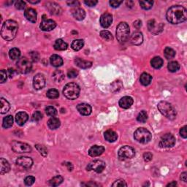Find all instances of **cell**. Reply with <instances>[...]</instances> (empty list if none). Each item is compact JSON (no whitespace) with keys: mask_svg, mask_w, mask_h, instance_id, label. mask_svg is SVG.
<instances>
[{"mask_svg":"<svg viewBox=\"0 0 187 187\" xmlns=\"http://www.w3.org/2000/svg\"><path fill=\"white\" fill-rule=\"evenodd\" d=\"M167 20L172 24H178L187 19V10L181 5L172 6L167 12Z\"/></svg>","mask_w":187,"mask_h":187,"instance_id":"1","label":"cell"},{"mask_svg":"<svg viewBox=\"0 0 187 187\" xmlns=\"http://www.w3.org/2000/svg\"><path fill=\"white\" fill-rule=\"evenodd\" d=\"M19 25L13 20H7L3 23L1 30V35L5 40L10 41L17 35Z\"/></svg>","mask_w":187,"mask_h":187,"instance_id":"2","label":"cell"},{"mask_svg":"<svg viewBox=\"0 0 187 187\" xmlns=\"http://www.w3.org/2000/svg\"><path fill=\"white\" fill-rule=\"evenodd\" d=\"M80 87L77 83H69L64 87L63 94L64 97L68 99H75L80 94Z\"/></svg>","mask_w":187,"mask_h":187,"instance_id":"3","label":"cell"},{"mask_svg":"<svg viewBox=\"0 0 187 187\" xmlns=\"http://www.w3.org/2000/svg\"><path fill=\"white\" fill-rule=\"evenodd\" d=\"M157 107H158L159 110L168 118L172 120V119L176 118V111L174 107L172 106V105L170 104L169 102L162 101V102H159Z\"/></svg>","mask_w":187,"mask_h":187,"instance_id":"4","label":"cell"},{"mask_svg":"<svg viewBox=\"0 0 187 187\" xmlns=\"http://www.w3.org/2000/svg\"><path fill=\"white\" fill-rule=\"evenodd\" d=\"M129 27L126 22H121L116 28V38L120 43H124L129 37Z\"/></svg>","mask_w":187,"mask_h":187,"instance_id":"5","label":"cell"},{"mask_svg":"<svg viewBox=\"0 0 187 187\" xmlns=\"http://www.w3.org/2000/svg\"><path fill=\"white\" fill-rule=\"evenodd\" d=\"M134 138L138 142L146 144L152 140V134L148 129L139 128L134 133Z\"/></svg>","mask_w":187,"mask_h":187,"instance_id":"6","label":"cell"},{"mask_svg":"<svg viewBox=\"0 0 187 187\" xmlns=\"http://www.w3.org/2000/svg\"><path fill=\"white\" fill-rule=\"evenodd\" d=\"M32 64L31 62L26 57L20 59L17 62V68L20 73L22 74H27L31 71Z\"/></svg>","mask_w":187,"mask_h":187,"instance_id":"7","label":"cell"},{"mask_svg":"<svg viewBox=\"0 0 187 187\" xmlns=\"http://www.w3.org/2000/svg\"><path fill=\"white\" fill-rule=\"evenodd\" d=\"M12 149L13 152L15 153H29L31 152V147L29 145L27 144V143L19 142V141H13L11 144Z\"/></svg>","mask_w":187,"mask_h":187,"instance_id":"8","label":"cell"},{"mask_svg":"<svg viewBox=\"0 0 187 187\" xmlns=\"http://www.w3.org/2000/svg\"><path fill=\"white\" fill-rule=\"evenodd\" d=\"M118 156L122 160L126 159H132L135 156V151L132 147L129 146H125L121 147L118 151Z\"/></svg>","mask_w":187,"mask_h":187,"instance_id":"9","label":"cell"},{"mask_svg":"<svg viewBox=\"0 0 187 187\" xmlns=\"http://www.w3.org/2000/svg\"><path fill=\"white\" fill-rule=\"evenodd\" d=\"M176 143V138L172 135L165 134L161 138L160 142V146L161 148H171L174 146Z\"/></svg>","mask_w":187,"mask_h":187,"instance_id":"10","label":"cell"},{"mask_svg":"<svg viewBox=\"0 0 187 187\" xmlns=\"http://www.w3.org/2000/svg\"><path fill=\"white\" fill-rule=\"evenodd\" d=\"M106 164L103 161L101 160H94L93 162L89 163L87 166V170H94L97 172H102L105 170Z\"/></svg>","mask_w":187,"mask_h":187,"instance_id":"11","label":"cell"},{"mask_svg":"<svg viewBox=\"0 0 187 187\" xmlns=\"http://www.w3.org/2000/svg\"><path fill=\"white\" fill-rule=\"evenodd\" d=\"M45 85V78L43 74H37L33 78V86L36 90L42 89Z\"/></svg>","mask_w":187,"mask_h":187,"instance_id":"12","label":"cell"},{"mask_svg":"<svg viewBox=\"0 0 187 187\" xmlns=\"http://www.w3.org/2000/svg\"><path fill=\"white\" fill-rule=\"evenodd\" d=\"M40 29L44 31H49L53 30L55 29V27H56V23L54 21L51 19H43L40 23Z\"/></svg>","mask_w":187,"mask_h":187,"instance_id":"13","label":"cell"},{"mask_svg":"<svg viewBox=\"0 0 187 187\" xmlns=\"http://www.w3.org/2000/svg\"><path fill=\"white\" fill-rule=\"evenodd\" d=\"M101 26L103 28H108L111 25L113 22V16L112 15L108 13H105L102 14L100 17V20H99Z\"/></svg>","mask_w":187,"mask_h":187,"instance_id":"14","label":"cell"},{"mask_svg":"<svg viewBox=\"0 0 187 187\" xmlns=\"http://www.w3.org/2000/svg\"><path fill=\"white\" fill-rule=\"evenodd\" d=\"M16 164L19 166L23 167L25 168H29L32 166L33 160L30 157L27 156H21L17 159Z\"/></svg>","mask_w":187,"mask_h":187,"instance_id":"15","label":"cell"},{"mask_svg":"<svg viewBox=\"0 0 187 187\" xmlns=\"http://www.w3.org/2000/svg\"><path fill=\"white\" fill-rule=\"evenodd\" d=\"M162 27L163 26L162 24H161V23H160V24H157L154 20H150L148 23V30L150 31L151 32L155 34V35L160 33V31H162L163 29Z\"/></svg>","mask_w":187,"mask_h":187,"instance_id":"16","label":"cell"},{"mask_svg":"<svg viewBox=\"0 0 187 187\" xmlns=\"http://www.w3.org/2000/svg\"><path fill=\"white\" fill-rule=\"evenodd\" d=\"M77 110L83 116H89V115L91 114L92 109H91V107L89 104L81 103V104L77 105Z\"/></svg>","mask_w":187,"mask_h":187,"instance_id":"17","label":"cell"},{"mask_svg":"<svg viewBox=\"0 0 187 187\" xmlns=\"http://www.w3.org/2000/svg\"><path fill=\"white\" fill-rule=\"evenodd\" d=\"M24 15L28 21L31 23H35L37 21V12L33 8H28L24 12Z\"/></svg>","mask_w":187,"mask_h":187,"instance_id":"18","label":"cell"},{"mask_svg":"<svg viewBox=\"0 0 187 187\" xmlns=\"http://www.w3.org/2000/svg\"><path fill=\"white\" fill-rule=\"evenodd\" d=\"M130 42L132 44L135 45H140L142 44L143 42V36L142 33L139 32V31L133 33L132 35L131 36Z\"/></svg>","mask_w":187,"mask_h":187,"instance_id":"19","label":"cell"},{"mask_svg":"<svg viewBox=\"0 0 187 187\" xmlns=\"http://www.w3.org/2000/svg\"><path fill=\"white\" fill-rule=\"evenodd\" d=\"M133 102H134V101H133V99L132 97L126 96L122 97V98L119 100V105H120V107H122V108L128 109L132 106Z\"/></svg>","mask_w":187,"mask_h":187,"instance_id":"20","label":"cell"},{"mask_svg":"<svg viewBox=\"0 0 187 187\" xmlns=\"http://www.w3.org/2000/svg\"><path fill=\"white\" fill-rule=\"evenodd\" d=\"M105 152V148L103 146H94L89 149V154L91 156L95 157L98 156L99 155L102 154L103 152Z\"/></svg>","mask_w":187,"mask_h":187,"instance_id":"21","label":"cell"},{"mask_svg":"<svg viewBox=\"0 0 187 187\" xmlns=\"http://www.w3.org/2000/svg\"><path fill=\"white\" fill-rule=\"evenodd\" d=\"M28 118H29V116L25 112H19L15 116V121H16V123L19 126L24 125L25 123L27 121Z\"/></svg>","mask_w":187,"mask_h":187,"instance_id":"22","label":"cell"},{"mask_svg":"<svg viewBox=\"0 0 187 187\" xmlns=\"http://www.w3.org/2000/svg\"><path fill=\"white\" fill-rule=\"evenodd\" d=\"M10 170V166L9 162L5 159H0V173L2 175L5 174L8 172Z\"/></svg>","mask_w":187,"mask_h":187,"instance_id":"23","label":"cell"},{"mask_svg":"<svg viewBox=\"0 0 187 187\" xmlns=\"http://www.w3.org/2000/svg\"><path fill=\"white\" fill-rule=\"evenodd\" d=\"M72 14H73V17L76 20H78V21H82L85 17V13L84 10L81 8H75L73 10Z\"/></svg>","mask_w":187,"mask_h":187,"instance_id":"24","label":"cell"},{"mask_svg":"<svg viewBox=\"0 0 187 187\" xmlns=\"http://www.w3.org/2000/svg\"><path fill=\"white\" fill-rule=\"evenodd\" d=\"M105 138L107 142L113 143L117 140L118 136H117L116 132H114L113 130H111V129H108V130H107L106 132H105Z\"/></svg>","mask_w":187,"mask_h":187,"instance_id":"25","label":"cell"},{"mask_svg":"<svg viewBox=\"0 0 187 187\" xmlns=\"http://www.w3.org/2000/svg\"><path fill=\"white\" fill-rule=\"evenodd\" d=\"M50 62H51V65L55 67H61L63 64V59H61V56L59 55L54 54L51 56V59H50Z\"/></svg>","mask_w":187,"mask_h":187,"instance_id":"26","label":"cell"},{"mask_svg":"<svg viewBox=\"0 0 187 187\" xmlns=\"http://www.w3.org/2000/svg\"><path fill=\"white\" fill-rule=\"evenodd\" d=\"M75 62L77 67H79L80 68L82 69L89 68V67H91V65H92V62H91V61L83 60V59H81L80 58H77L75 59Z\"/></svg>","mask_w":187,"mask_h":187,"instance_id":"27","label":"cell"},{"mask_svg":"<svg viewBox=\"0 0 187 187\" xmlns=\"http://www.w3.org/2000/svg\"><path fill=\"white\" fill-rule=\"evenodd\" d=\"M61 125L60 120L56 117H52L48 121V126L51 129H58Z\"/></svg>","mask_w":187,"mask_h":187,"instance_id":"28","label":"cell"},{"mask_svg":"<svg viewBox=\"0 0 187 187\" xmlns=\"http://www.w3.org/2000/svg\"><path fill=\"white\" fill-rule=\"evenodd\" d=\"M10 108V103L5 99L1 98L0 99V112L2 114H5V113L8 112Z\"/></svg>","mask_w":187,"mask_h":187,"instance_id":"29","label":"cell"},{"mask_svg":"<svg viewBox=\"0 0 187 187\" xmlns=\"http://www.w3.org/2000/svg\"><path fill=\"white\" fill-rule=\"evenodd\" d=\"M53 47H54V48L57 50V51H64V50L67 48L68 45L61 39H59L56 40Z\"/></svg>","mask_w":187,"mask_h":187,"instance_id":"30","label":"cell"},{"mask_svg":"<svg viewBox=\"0 0 187 187\" xmlns=\"http://www.w3.org/2000/svg\"><path fill=\"white\" fill-rule=\"evenodd\" d=\"M152 81V76L151 75H149L148 73H144L140 75V81L141 84L143 85H148L151 83Z\"/></svg>","mask_w":187,"mask_h":187,"instance_id":"31","label":"cell"},{"mask_svg":"<svg viewBox=\"0 0 187 187\" xmlns=\"http://www.w3.org/2000/svg\"><path fill=\"white\" fill-rule=\"evenodd\" d=\"M83 45H84V42H83V39H75V40L72 43L71 47H72V48L74 50V51H77L82 48L83 47Z\"/></svg>","mask_w":187,"mask_h":187,"instance_id":"32","label":"cell"},{"mask_svg":"<svg viewBox=\"0 0 187 187\" xmlns=\"http://www.w3.org/2000/svg\"><path fill=\"white\" fill-rule=\"evenodd\" d=\"M151 64H152V66L154 67V68L160 69L163 65V60L161 57L156 56L152 59V61H151Z\"/></svg>","mask_w":187,"mask_h":187,"instance_id":"33","label":"cell"},{"mask_svg":"<svg viewBox=\"0 0 187 187\" xmlns=\"http://www.w3.org/2000/svg\"><path fill=\"white\" fill-rule=\"evenodd\" d=\"M64 178L61 176H56L53 177L52 179L49 181V185L51 186H57L63 182Z\"/></svg>","mask_w":187,"mask_h":187,"instance_id":"34","label":"cell"},{"mask_svg":"<svg viewBox=\"0 0 187 187\" xmlns=\"http://www.w3.org/2000/svg\"><path fill=\"white\" fill-rule=\"evenodd\" d=\"M52 77L56 82L60 83L64 79V74L61 70H56L53 73Z\"/></svg>","mask_w":187,"mask_h":187,"instance_id":"35","label":"cell"},{"mask_svg":"<svg viewBox=\"0 0 187 187\" xmlns=\"http://www.w3.org/2000/svg\"><path fill=\"white\" fill-rule=\"evenodd\" d=\"M13 116H7L6 117H5L3 119V122H2V127L4 128L7 129L10 128V127H11L13 126Z\"/></svg>","mask_w":187,"mask_h":187,"instance_id":"36","label":"cell"},{"mask_svg":"<svg viewBox=\"0 0 187 187\" xmlns=\"http://www.w3.org/2000/svg\"><path fill=\"white\" fill-rule=\"evenodd\" d=\"M9 56L10 58L13 60H15V59H19L20 56H21V51L19 49L16 48H13L10 50L9 51Z\"/></svg>","mask_w":187,"mask_h":187,"instance_id":"37","label":"cell"},{"mask_svg":"<svg viewBox=\"0 0 187 187\" xmlns=\"http://www.w3.org/2000/svg\"><path fill=\"white\" fill-rule=\"evenodd\" d=\"M164 54L165 58L167 59H173L176 56V51H174L173 49L171 48L170 47H167L165 48L164 51Z\"/></svg>","mask_w":187,"mask_h":187,"instance_id":"38","label":"cell"},{"mask_svg":"<svg viewBox=\"0 0 187 187\" xmlns=\"http://www.w3.org/2000/svg\"><path fill=\"white\" fill-rule=\"evenodd\" d=\"M168 68L169 71L171 72V73H175V72H177L180 69V64L177 61H170L168 64Z\"/></svg>","mask_w":187,"mask_h":187,"instance_id":"39","label":"cell"},{"mask_svg":"<svg viewBox=\"0 0 187 187\" xmlns=\"http://www.w3.org/2000/svg\"><path fill=\"white\" fill-rule=\"evenodd\" d=\"M46 95L49 99H56L59 97V93L56 89H51L47 91Z\"/></svg>","mask_w":187,"mask_h":187,"instance_id":"40","label":"cell"},{"mask_svg":"<svg viewBox=\"0 0 187 187\" xmlns=\"http://www.w3.org/2000/svg\"><path fill=\"white\" fill-rule=\"evenodd\" d=\"M148 119V114L145 110H142L139 113L138 117H137V120L140 123H145Z\"/></svg>","mask_w":187,"mask_h":187,"instance_id":"41","label":"cell"},{"mask_svg":"<svg viewBox=\"0 0 187 187\" xmlns=\"http://www.w3.org/2000/svg\"><path fill=\"white\" fill-rule=\"evenodd\" d=\"M45 113H46L48 116L54 117L55 116H56L57 114V110L53 106H48L46 108H45Z\"/></svg>","mask_w":187,"mask_h":187,"instance_id":"42","label":"cell"},{"mask_svg":"<svg viewBox=\"0 0 187 187\" xmlns=\"http://www.w3.org/2000/svg\"><path fill=\"white\" fill-rule=\"evenodd\" d=\"M100 36L102 37L103 39H106L107 41H110L113 40V37L112 34H111L110 31H107V30H103L100 31Z\"/></svg>","mask_w":187,"mask_h":187,"instance_id":"43","label":"cell"},{"mask_svg":"<svg viewBox=\"0 0 187 187\" xmlns=\"http://www.w3.org/2000/svg\"><path fill=\"white\" fill-rule=\"evenodd\" d=\"M153 1H140V5L143 9L144 10H149L153 7Z\"/></svg>","mask_w":187,"mask_h":187,"instance_id":"44","label":"cell"},{"mask_svg":"<svg viewBox=\"0 0 187 187\" xmlns=\"http://www.w3.org/2000/svg\"><path fill=\"white\" fill-rule=\"evenodd\" d=\"M50 6V11H51V13L53 14H58L59 13V10H60V7H59V5H57L56 3L54 2H51L49 3Z\"/></svg>","mask_w":187,"mask_h":187,"instance_id":"45","label":"cell"},{"mask_svg":"<svg viewBox=\"0 0 187 187\" xmlns=\"http://www.w3.org/2000/svg\"><path fill=\"white\" fill-rule=\"evenodd\" d=\"M36 148L38 150V152L40 153V154L43 155V156H46L48 154V152H47V149L45 148V146H41V145H36Z\"/></svg>","mask_w":187,"mask_h":187,"instance_id":"46","label":"cell"},{"mask_svg":"<svg viewBox=\"0 0 187 187\" xmlns=\"http://www.w3.org/2000/svg\"><path fill=\"white\" fill-rule=\"evenodd\" d=\"M42 118H43V115H42V113L39 111H36L35 113H34L32 117H31L32 121H35V122L40 121Z\"/></svg>","mask_w":187,"mask_h":187,"instance_id":"47","label":"cell"},{"mask_svg":"<svg viewBox=\"0 0 187 187\" xmlns=\"http://www.w3.org/2000/svg\"><path fill=\"white\" fill-rule=\"evenodd\" d=\"M77 75H78V72L75 69H69L68 72H67V76L70 77V78H75V77L77 76Z\"/></svg>","mask_w":187,"mask_h":187,"instance_id":"48","label":"cell"},{"mask_svg":"<svg viewBox=\"0 0 187 187\" xmlns=\"http://www.w3.org/2000/svg\"><path fill=\"white\" fill-rule=\"evenodd\" d=\"M35 181V178L33 176H28L25 178L24 183L27 186H31Z\"/></svg>","mask_w":187,"mask_h":187,"instance_id":"49","label":"cell"},{"mask_svg":"<svg viewBox=\"0 0 187 187\" xmlns=\"http://www.w3.org/2000/svg\"><path fill=\"white\" fill-rule=\"evenodd\" d=\"M15 8L18 10H23L26 7V3L23 1L19 0V1L15 2Z\"/></svg>","mask_w":187,"mask_h":187,"instance_id":"50","label":"cell"},{"mask_svg":"<svg viewBox=\"0 0 187 187\" xmlns=\"http://www.w3.org/2000/svg\"><path fill=\"white\" fill-rule=\"evenodd\" d=\"M0 75H1V76H0V83H5L6 80H7V72H6L5 69H2L1 73H0Z\"/></svg>","mask_w":187,"mask_h":187,"instance_id":"51","label":"cell"},{"mask_svg":"<svg viewBox=\"0 0 187 187\" xmlns=\"http://www.w3.org/2000/svg\"><path fill=\"white\" fill-rule=\"evenodd\" d=\"M113 186H127V183L124 181V180H118L116 181H115L112 184Z\"/></svg>","mask_w":187,"mask_h":187,"instance_id":"52","label":"cell"},{"mask_svg":"<svg viewBox=\"0 0 187 187\" xmlns=\"http://www.w3.org/2000/svg\"><path fill=\"white\" fill-rule=\"evenodd\" d=\"M122 1H116V0H111L110 1V5L112 7H114V8H116V7H118L119 5L122 3Z\"/></svg>","mask_w":187,"mask_h":187,"instance_id":"53","label":"cell"},{"mask_svg":"<svg viewBox=\"0 0 187 187\" xmlns=\"http://www.w3.org/2000/svg\"><path fill=\"white\" fill-rule=\"evenodd\" d=\"M152 158H153V155L152 153L146 152L143 154V159H144V160L146 161V162H149V161L152 160Z\"/></svg>","mask_w":187,"mask_h":187,"instance_id":"54","label":"cell"},{"mask_svg":"<svg viewBox=\"0 0 187 187\" xmlns=\"http://www.w3.org/2000/svg\"><path fill=\"white\" fill-rule=\"evenodd\" d=\"M84 3L86 5L89 6V7H94V6H95L98 3V2L97 0H88V1L85 0V1H84Z\"/></svg>","mask_w":187,"mask_h":187,"instance_id":"55","label":"cell"},{"mask_svg":"<svg viewBox=\"0 0 187 187\" xmlns=\"http://www.w3.org/2000/svg\"><path fill=\"white\" fill-rule=\"evenodd\" d=\"M180 135H181V136L182 137V138H186L187 133H186V126L182 127V128L180 129Z\"/></svg>","mask_w":187,"mask_h":187,"instance_id":"56","label":"cell"},{"mask_svg":"<svg viewBox=\"0 0 187 187\" xmlns=\"http://www.w3.org/2000/svg\"><path fill=\"white\" fill-rule=\"evenodd\" d=\"M31 59H32L33 61H37L39 60V56L38 54V53H37V52H31Z\"/></svg>","mask_w":187,"mask_h":187,"instance_id":"57","label":"cell"},{"mask_svg":"<svg viewBox=\"0 0 187 187\" xmlns=\"http://www.w3.org/2000/svg\"><path fill=\"white\" fill-rule=\"evenodd\" d=\"M181 179L183 181L186 182L187 181V172H184L181 175Z\"/></svg>","mask_w":187,"mask_h":187,"instance_id":"58","label":"cell"},{"mask_svg":"<svg viewBox=\"0 0 187 187\" xmlns=\"http://www.w3.org/2000/svg\"><path fill=\"white\" fill-rule=\"evenodd\" d=\"M134 26L137 28V29H139V28L142 27V22H141L140 21H139V20H138V21H135L134 22Z\"/></svg>","mask_w":187,"mask_h":187,"instance_id":"59","label":"cell"},{"mask_svg":"<svg viewBox=\"0 0 187 187\" xmlns=\"http://www.w3.org/2000/svg\"><path fill=\"white\" fill-rule=\"evenodd\" d=\"M67 4L69 6H76L77 5H79V2L77 1H70V2H67Z\"/></svg>","mask_w":187,"mask_h":187,"instance_id":"60","label":"cell"},{"mask_svg":"<svg viewBox=\"0 0 187 187\" xmlns=\"http://www.w3.org/2000/svg\"><path fill=\"white\" fill-rule=\"evenodd\" d=\"M9 76L10 77H13L14 75V73H15V70L13 69H9Z\"/></svg>","mask_w":187,"mask_h":187,"instance_id":"61","label":"cell"},{"mask_svg":"<svg viewBox=\"0 0 187 187\" xmlns=\"http://www.w3.org/2000/svg\"><path fill=\"white\" fill-rule=\"evenodd\" d=\"M177 185L176 182V181H172L170 183V184H168V185H167V186H176Z\"/></svg>","mask_w":187,"mask_h":187,"instance_id":"62","label":"cell"},{"mask_svg":"<svg viewBox=\"0 0 187 187\" xmlns=\"http://www.w3.org/2000/svg\"><path fill=\"white\" fill-rule=\"evenodd\" d=\"M67 166H68V170L69 171H71L72 170H73V165H72L71 163H67L66 164Z\"/></svg>","mask_w":187,"mask_h":187,"instance_id":"63","label":"cell"},{"mask_svg":"<svg viewBox=\"0 0 187 187\" xmlns=\"http://www.w3.org/2000/svg\"><path fill=\"white\" fill-rule=\"evenodd\" d=\"M29 2L30 3H32V4H35V3L39 2V1H31V0H29Z\"/></svg>","mask_w":187,"mask_h":187,"instance_id":"64","label":"cell"}]
</instances>
